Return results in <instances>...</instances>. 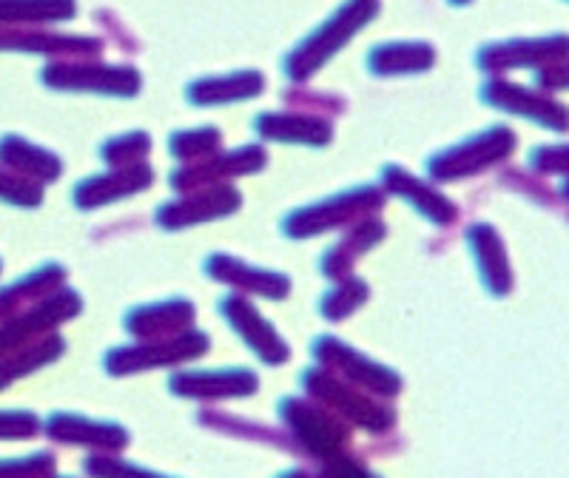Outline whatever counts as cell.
Here are the masks:
<instances>
[{"instance_id":"30bf717a","label":"cell","mask_w":569,"mask_h":478,"mask_svg":"<svg viewBox=\"0 0 569 478\" xmlns=\"http://www.w3.org/2000/svg\"><path fill=\"white\" fill-rule=\"evenodd\" d=\"M253 131L262 140L297 142V146H328L333 140V126L308 111H262L253 120Z\"/></svg>"},{"instance_id":"d6986e66","label":"cell","mask_w":569,"mask_h":478,"mask_svg":"<svg viewBox=\"0 0 569 478\" xmlns=\"http://www.w3.org/2000/svg\"><path fill=\"white\" fill-rule=\"evenodd\" d=\"M382 237H385L382 222L379 220L362 222V226L356 228L348 239H342L339 246H333L328 253H325L322 271L328 273V277H342V273L353 266L356 257H359L362 251H368V248H373Z\"/></svg>"},{"instance_id":"8992f818","label":"cell","mask_w":569,"mask_h":478,"mask_svg":"<svg viewBox=\"0 0 569 478\" xmlns=\"http://www.w3.org/2000/svg\"><path fill=\"white\" fill-rule=\"evenodd\" d=\"M479 94L487 106H492V109L525 117V120H532V123H538L541 129L567 131V109H563V103L552 100L547 91L525 89V86L512 83V80L507 78H490L485 80Z\"/></svg>"},{"instance_id":"e0dca14e","label":"cell","mask_w":569,"mask_h":478,"mask_svg":"<svg viewBox=\"0 0 569 478\" xmlns=\"http://www.w3.org/2000/svg\"><path fill=\"white\" fill-rule=\"evenodd\" d=\"M208 273L217 279H226L231 285H240V288H251L257 293H266V297H284L288 293V279L279 277V273H268V271H259V268L246 266L242 259H233V257H211L206 262Z\"/></svg>"},{"instance_id":"ba28073f","label":"cell","mask_w":569,"mask_h":478,"mask_svg":"<svg viewBox=\"0 0 569 478\" xmlns=\"http://www.w3.org/2000/svg\"><path fill=\"white\" fill-rule=\"evenodd\" d=\"M268 155L262 146H240L233 151H217V155L206 157V160H197L186 169L174 171L171 175V186L186 195V191H197V188L220 186L228 182L231 177L242 175H257L259 169H266Z\"/></svg>"},{"instance_id":"52a82bcc","label":"cell","mask_w":569,"mask_h":478,"mask_svg":"<svg viewBox=\"0 0 569 478\" xmlns=\"http://www.w3.org/2000/svg\"><path fill=\"white\" fill-rule=\"evenodd\" d=\"M567 34H550V38H512L501 43H487L476 54V66L487 74H501L507 69H532L567 60Z\"/></svg>"},{"instance_id":"ac0fdd59","label":"cell","mask_w":569,"mask_h":478,"mask_svg":"<svg viewBox=\"0 0 569 478\" xmlns=\"http://www.w3.org/2000/svg\"><path fill=\"white\" fill-rule=\"evenodd\" d=\"M467 239H470L472 253L479 259L481 277L490 285L492 291H507L510 288V268H507L505 248H501V239L496 237L490 226H472L467 231Z\"/></svg>"},{"instance_id":"603a6c76","label":"cell","mask_w":569,"mask_h":478,"mask_svg":"<svg viewBox=\"0 0 569 478\" xmlns=\"http://www.w3.org/2000/svg\"><path fill=\"white\" fill-rule=\"evenodd\" d=\"M0 200L9 202V206L32 208L43 200V195H40L38 182H29L12 171L0 169Z\"/></svg>"},{"instance_id":"4fadbf2b","label":"cell","mask_w":569,"mask_h":478,"mask_svg":"<svg viewBox=\"0 0 569 478\" xmlns=\"http://www.w3.org/2000/svg\"><path fill=\"white\" fill-rule=\"evenodd\" d=\"M436 49L425 40H390L370 49L368 71L376 78H401L433 69Z\"/></svg>"},{"instance_id":"d4e9b609","label":"cell","mask_w":569,"mask_h":478,"mask_svg":"<svg viewBox=\"0 0 569 478\" xmlns=\"http://www.w3.org/2000/svg\"><path fill=\"white\" fill-rule=\"evenodd\" d=\"M538 91H561L567 89V60H558V63H547L538 69L536 74Z\"/></svg>"},{"instance_id":"8fae6325","label":"cell","mask_w":569,"mask_h":478,"mask_svg":"<svg viewBox=\"0 0 569 478\" xmlns=\"http://www.w3.org/2000/svg\"><path fill=\"white\" fill-rule=\"evenodd\" d=\"M154 175L146 162L123 166V169H111L106 175L86 177L74 188V206L78 208H100L111 200H123V197L137 195L142 188H149Z\"/></svg>"},{"instance_id":"9c48e42d","label":"cell","mask_w":569,"mask_h":478,"mask_svg":"<svg viewBox=\"0 0 569 478\" xmlns=\"http://www.w3.org/2000/svg\"><path fill=\"white\" fill-rule=\"evenodd\" d=\"M240 191L228 182L220 186L197 188V191H186L177 200L166 202L157 211V222L166 228H182L194 226L202 220H217V217H228L240 208Z\"/></svg>"},{"instance_id":"cb8c5ba5","label":"cell","mask_w":569,"mask_h":478,"mask_svg":"<svg viewBox=\"0 0 569 478\" xmlns=\"http://www.w3.org/2000/svg\"><path fill=\"white\" fill-rule=\"evenodd\" d=\"M530 166L538 175H563V166H567V146H538L530 155Z\"/></svg>"},{"instance_id":"4316f807","label":"cell","mask_w":569,"mask_h":478,"mask_svg":"<svg viewBox=\"0 0 569 478\" xmlns=\"http://www.w3.org/2000/svg\"><path fill=\"white\" fill-rule=\"evenodd\" d=\"M450 7H467V3H472V0H447Z\"/></svg>"},{"instance_id":"7a4b0ae2","label":"cell","mask_w":569,"mask_h":478,"mask_svg":"<svg viewBox=\"0 0 569 478\" xmlns=\"http://www.w3.org/2000/svg\"><path fill=\"white\" fill-rule=\"evenodd\" d=\"M516 131L507 129V126H492V129L467 137L459 146H450V149L430 157L427 160V175L439 182L481 175V171L492 169L498 162H505L516 151Z\"/></svg>"},{"instance_id":"7c38bea8","label":"cell","mask_w":569,"mask_h":478,"mask_svg":"<svg viewBox=\"0 0 569 478\" xmlns=\"http://www.w3.org/2000/svg\"><path fill=\"white\" fill-rule=\"evenodd\" d=\"M266 89V78L257 69H240L231 74H213V78H200L186 89L188 103L194 106H226L240 103V100L259 98Z\"/></svg>"},{"instance_id":"9a60e30c","label":"cell","mask_w":569,"mask_h":478,"mask_svg":"<svg viewBox=\"0 0 569 478\" xmlns=\"http://www.w3.org/2000/svg\"><path fill=\"white\" fill-rule=\"evenodd\" d=\"M382 182L390 195L408 200L416 211H421L427 220L433 222H450L459 213V208L447 200L441 191H436L433 186H427L425 180L413 177L410 171H405L401 166H385L382 169Z\"/></svg>"},{"instance_id":"7402d4cb","label":"cell","mask_w":569,"mask_h":478,"mask_svg":"<svg viewBox=\"0 0 569 478\" xmlns=\"http://www.w3.org/2000/svg\"><path fill=\"white\" fill-rule=\"evenodd\" d=\"M151 137L146 131H129V135L111 137L103 142V160L109 162L111 169H123V166H134L142 162V157L149 155Z\"/></svg>"},{"instance_id":"6da1fadb","label":"cell","mask_w":569,"mask_h":478,"mask_svg":"<svg viewBox=\"0 0 569 478\" xmlns=\"http://www.w3.org/2000/svg\"><path fill=\"white\" fill-rule=\"evenodd\" d=\"M379 14V0H345L337 12L313 29L308 38L299 40L291 52L284 54V74L293 83L311 80L333 54L353 40L359 29H365Z\"/></svg>"},{"instance_id":"3957f363","label":"cell","mask_w":569,"mask_h":478,"mask_svg":"<svg viewBox=\"0 0 569 478\" xmlns=\"http://www.w3.org/2000/svg\"><path fill=\"white\" fill-rule=\"evenodd\" d=\"M40 80L58 91H91L106 98H134L140 91V71L134 66L100 63V60H52Z\"/></svg>"},{"instance_id":"44dd1931","label":"cell","mask_w":569,"mask_h":478,"mask_svg":"<svg viewBox=\"0 0 569 478\" xmlns=\"http://www.w3.org/2000/svg\"><path fill=\"white\" fill-rule=\"evenodd\" d=\"M169 149L177 160H186V162L206 160V157L217 155V151L222 149V131L213 129V126L174 131L169 140Z\"/></svg>"},{"instance_id":"2e32d148","label":"cell","mask_w":569,"mask_h":478,"mask_svg":"<svg viewBox=\"0 0 569 478\" xmlns=\"http://www.w3.org/2000/svg\"><path fill=\"white\" fill-rule=\"evenodd\" d=\"M78 0H0L3 27H46L74 18Z\"/></svg>"},{"instance_id":"277c9868","label":"cell","mask_w":569,"mask_h":478,"mask_svg":"<svg viewBox=\"0 0 569 478\" xmlns=\"http://www.w3.org/2000/svg\"><path fill=\"white\" fill-rule=\"evenodd\" d=\"M385 195L376 186H356L348 191H339V195L328 197L322 202H313L308 208H299L293 211L288 220H284V233L291 237H311V233H322L328 228H339L350 220H359V217H370L382 208Z\"/></svg>"},{"instance_id":"5b68a950","label":"cell","mask_w":569,"mask_h":478,"mask_svg":"<svg viewBox=\"0 0 569 478\" xmlns=\"http://www.w3.org/2000/svg\"><path fill=\"white\" fill-rule=\"evenodd\" d=\"M0 52L40 54L52 60H94L103 54V40L91 34H60L38 27L0 23Z\"/></svg>"},{"instance_id":"5bb4252c","label":"cell","mask_w":569,"mask_h":478,"mask_svg":"<svg viewBox=\"0 0 569 478\" xmlns=\"http://www.w3.org/2000/svg\"><path fill=\"white\" fill-rule=\"evenodd\" d=\"M0 169L12 171L29 182H54L63 171V162L49 149H40L34 142L18 135L0 137Z\"/></svg>"},{"instance_id":"ffe728a7","label":"cell","mask_w":569,"mask_h":478,"mask_svg":"<svg viewBox=\"0 0 569 478\" xmlns=\"http://www.w3.org/2000/svg\"><path fill=\"white\" fill-rule=\"evenodd\" d=\"M60 277H63V271L58 266H46L40 271L29 273L27 279H18L9 288H3L0 291V319L9 317L20 302H27V299H34L43 291H49L52 285L60 282Z\"/></svg>"},{"instance_id":"484cf974","label":"cell","mask_w":569,"mask_h":478,"mask_svg":"<svg viewBox=\"0 0 569 478\" xmlns=\"http://www.w3.org/2000/svg\"><path fill=\"white\" fill-rule=\"evenodd\" d=\"M29 430H32V421L27 416H0V436H18Z\"/></svg>"}]
</instances>
